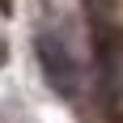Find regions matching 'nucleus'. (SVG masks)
<instances>
[{"label":"nucleus","mask_w":123,"mask_h":123,"mask_svg":"<svg viewBox=\"0 0 123 123\" xmlns=\"http://www.w3.org/2000/svg\"><path fill=\"white\" fill-rule=\"evenodd\" d=\"M34 51H38V68H43V76H47V85L55 89L60 98H76V89H81V72H76L72 51L64 47L55 34H38Z\"/></svg>","instance_id":"nucleus-1"},{"label":"nucleus","mask_w":123,"mask_h":123,"mask_svg":"<svg viewBox=\"0 0 123 123\" xmlns=\"http://www.w3.org/2000/svg\"><path fill=\"white\" fill-rule=\"evenodd\" d=\"M0 9H4V13H9V9H13V0H0Z\"/></svg>","instance_id":"nucleus-2"}]
</instances>
